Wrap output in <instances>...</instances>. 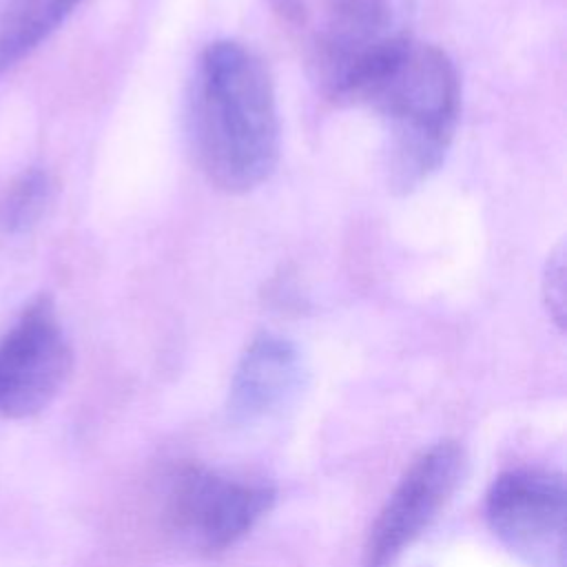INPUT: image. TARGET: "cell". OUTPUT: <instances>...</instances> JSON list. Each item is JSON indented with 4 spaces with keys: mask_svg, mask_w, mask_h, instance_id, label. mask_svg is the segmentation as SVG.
I'll return each instance as SVG.
<instances>
[{
    "mask_svg": "<svg viewBox=\"0 0 567 567\" xmlns=\"http://www.w3.org/2000/svg\"><path fill=\"white\" fill-rule=\"evenodd\" d=\"M73 348L49 295L31 299L0 337V416L40 414L64 388Z\"/></svg>",
    "mask_w": 567,
    "mask_h": 567,
    "instance_id": "obj_5",
    "label": "cell"
},
{
    "mask_svg": "<svg viewBox=\"0 0 567 567\" xmlns=\"http://www.w3.org/2000/svg\"><path fill=\"white\" fill-rule=\"evenodd\" d=\"M332 97L363 104L381 117L392 190H416L445 162L458 122L461 82L443 49L392 33L350 66Z\"/></svg>",
    "mask_w": 567,
    "mask_h": 567,
    "instance_id": "obj_1",
    "label": "cell"
},
{
    "mask_svg": "<svg viewBox=\"0 0 567 567\" xmlns=\"http://www.w3.org/2000/svg\"><path fill=\"white\" fill-rule=\"evenodd\" d=\"M565 290H567V281H565V248L558 246L545 266L543 272V299L547 306V312L551 315L554 323L558 328L565 326Z\"/></svg>",
    "mask_w": 567,
    "mask_h": 567,
    "instance_id": "obj_11",
    "label": "cell"
},
{
    "mask_svg": "<svg viewBox=\"0 0 567 567\" xmlns=\"http://www.w3.org/2000/svg\"><path fill=\"white\" fill-rule=\"evenodd\" d=\"M272 485L204 465L177 470L166 487L164 516L190 549L215 554L241 540L275 505Z\"/></svg>",
    "mask_w": 567,
    "mask_h": 567,
    "instance_id": "obj_3",
    "label": "cell"
},
{
    "mask_svg": "<svg viewBox=\"0 0 567 567\" xmlns=\"http://www.w3.org/2000/svg\"><path fill=\"white\" fill-rule=\"evenodd\" d=\"M326 29L317 42L319 80L328 93L348 69L390 33V0H323Z\"/></svg>",
    "mask_w": 567,
    "mask_h": 567,
    "instance_id": "obj_8",
    "label": "cell"
},
{
    "mask_svg": "<svg viewBox=\"0 0 567 567\" xmlns=\"http://www.w3.org/2000/svg\"><path fill=\"white\" fill-rule=\"evenodd\" d=\"M465 472V452L441 441L405 470L381 507L363 549V567H392L403 551L439 518Z\"/></svg>",
    "mask_w": 567,
    "mask_h": 567,
    "instance_id": "obj_6",
    "label": "cell"
},
{
    "mask_svg": "<svg viewBox=\"0 0 567 567\" xmlns=\"http://www.w3.org/2000/svg\"><path fill=\"white\" fill-rule=\"evenodd\" d=\"M188 137L206 179L230 195L261 186L275 171L281 126L272 78L235 40L210 42L188 93Z\"/></svg>",
    "mask_w": 567,
    "mask_h": 567,
    "instance_id": "obj_2",
    "label": "cell"
},
{
    "mask_svg": "<svg viewBox=\"0 0 567 567\" xmlns=\"http://www.w3.org/2000/svg\"><path fill=\"white\" fill-rule=\"evenodd\" d=\"M485 520L496 540L527 567H565L567 489L558 472L516 467L494 478Z\"/></svg>",
    "mask_w": 567,
    "mask_h": 567,
    "instance_id": "obj_4",
    "label": "cell"
},
{
    "mask_svg": "<svg viewBox=\"0 0 567 567\" xmlns=\"http://www.w3.org/2000/svg\"><path fill=\"white\" fill-rule=\"evenodd\" d=\"M51 197L49 175L40 168L24 171L7 190V197L0 206V224L7 233L18 235L33 228Z\"/></svg>",
    "mask_w": 567,
    "mask_h": 567,
    "instance_id": "obj_10",
    "label": "cell"
},
{
    "mask_svg": "<svg viewBox=\"0 0 567 567\" xmlns=\"http://www.w3.org/2000/svg\"><path fill=\"white\" fill-rule=\"evenodd\" d=\"M82 0H0V75L29 58Z\"/></svg>",
    "mask_w": 567,
    "mask_h": 567,
    "instance_id": "obj_9",
    "label": "cell"
},
{
    "mask_svg": "<svg viewBox=\"0 0 567 567\" xmlns=\"http://www.w3.org/2000/svg\"><path fill=\"white\" fill-rule=\"evenodd\" d=\"M306 365L299 348L264 332L239 357L228 385V414L237 423H257L279 414L301 392Z\"/></svg>",
    "mask_w": 567,
    "mask_h": 567,
    "instance_id": "obj_7",
    "label": "cell"
}]
</instances>
